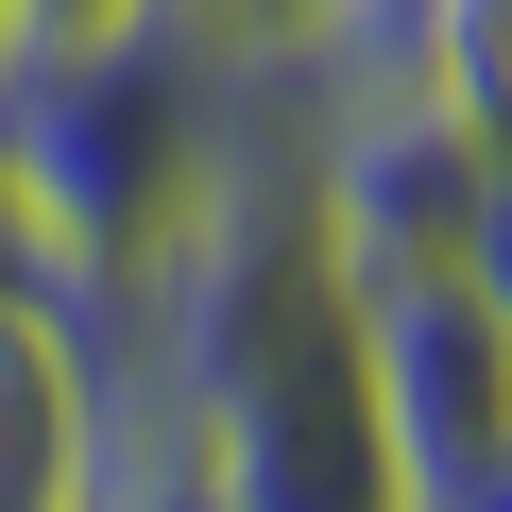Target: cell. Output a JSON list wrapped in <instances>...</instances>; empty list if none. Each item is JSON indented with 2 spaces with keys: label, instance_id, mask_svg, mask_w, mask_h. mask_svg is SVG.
<instances>
[{
  "label": "cell",
  "instance_id": "cell-2",
  "mask_svg": "<svg viewBox=\"0 0 512 512\" xmlns=\"http://www.w3.org/2000/svg\"><path fill=\"white\" fill-rule=\"evenodd\" d=\"M86 495V342L69 308H0V512Z\"/></svg>",
  "mask_w": 512,
  "mask_h": 512
},
{
  "label": "cell",
  "instance_id": "cell-6",
  "mask_svg": "<svg viewBox=\"0 0 512 512\" xmlns=\"http://www.w3.org/2000/svg\"><path fill=\"white\" fill-rule=\"evenodd\" d=\"M35 35H103V18H137V0H18Z\"/></svg>",
  "mask_w": 512,
  "mask_h": 512
},
{
  "label": "cell",
  "instance_id": "cell-1",
  "mask_svg": "<svg viewBox=\"0 0 512 512\" xmlns=\"http://www.w3.org/2000/svg\"><path fill=\"white\" fill-rule=\"evenodd\" d=\"M359 393H376V478L393 512H478V461L512 427V308L461 256L359 274Z\"/></svg>",
  "mask_w": 512,
  "mask_h": 512
},
{
  "label": "cell",
  "instance_id": "cell-3",
  "mask_svg": "<svg viewBox=\"0 0 512 512\" xmlns=\"http://www.w3.org/2000/svg\"><path fill=\"white\" fill-rule=\"evenodd\" d=\"M0 308H69V239H52V205L18 188V154H0Z\"/></svg>",
  "mask_w": 512,
  "mask_h": 512
},
{
  "label": "cell",
  "instance_id": "cell-5",
  "mask_svg": "<svg viewBox=\"0 0 512 512\" xmlns=\"http://www.w3.org/2000/svg\"><path fill=\"white\" fill-rule=\"evenodd\" d=\"M342 35H359V52H410V35H427V0H342Z\"/></svg>",
  "mask_w": 512,
  "mask_h": 512
},
{
  "label": "cell",
  "instance_id": "cell-4",
  "mask_svg": "<svg viewBox=\"0 0 512 512\" xmlns=\"http://www.w3.org/2000/svg\"><path fill=\"white\" fill-rule=\"evenodd\" d=\"M171 18H188L205 52H325L342 0H171Z\"/></svg>",
  "mask_w": 512,
  "mask_h": 512
},
{
  "label": "cell",
  "instance_id": "cell-7",
  "mask_svg": "<svg viewBox=\"0 0 512 512\" xmlns=\"http://www.w3.org/2000/svg\"><path fill=\"white\" fill-rule=\"evenodd\" d=\"M18 52H35V18H18V0H0V69H18Z\"/></svg>",
  "mask_w": 512,
  "mask_h": 512
}]
</instances>
